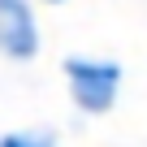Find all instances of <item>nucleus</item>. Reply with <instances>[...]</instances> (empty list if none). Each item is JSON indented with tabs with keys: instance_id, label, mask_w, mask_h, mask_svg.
<instances>
[{
	"instance_id": "obj_1",
	"label": "nucleus",
	"mask_w": 147,
	"mask_h": 147,
	"mask_svg": "<svg viewBox=\"0 0 147 147\" xmlns=\"http://www.w3.org/2000/svg\"><path fill=\"white\" fill-rule=\"evenodd\" d=\"M65 78H69V95L87 117H100L117 104L121 91V65L117 61H95V56H65L61 61Z\"/></svg>"
},
{
	"instance_id": "obj_2",
	"label": "nucleus",
	"mask_w": 147,
	"mask_h": 147,
	"mask_svg": "<svg viewBox=\"0 0 147 147\" xmlns=\"http://www.w3.org/2000/svg\"><path fill=\"white\" fill-rule=\"evenodd\" d=\"M35 52H39V26L30 0H0V56L26 65L35 61Z\"/></svg>"
},
{
	"instance_id": "obj_3",
	"label": "nucleus",
	"mask_w": 147,
	"mask_h": 147,
	"mask_svg": "<svg viewBox=\"0 0 147 147\" xmlns=\"http://www.w3.org/2000/svg\"><path fill=\"white\" fill-rule=\"evenodd\" d=\"M0 147H56L52 130H13V134H0Z\"/></svg>"
},
{
	"instance_id": "obj_4",
	"label": "nucleus",
	"mask_w": 147,
	"mask_h": 147,
	"mask_svg": "<svg viewBox=\"0 0 147 147\" xmlns=\"http://www.w3.org/2000/svg\"><path fill=\"white\" fill-rule=\"evenodd\" d=\"M48 5H65V0H48Z\"/></svg>"
}]
</instances>
